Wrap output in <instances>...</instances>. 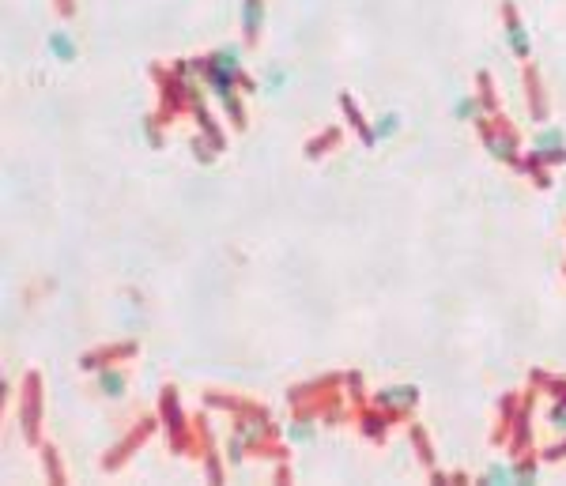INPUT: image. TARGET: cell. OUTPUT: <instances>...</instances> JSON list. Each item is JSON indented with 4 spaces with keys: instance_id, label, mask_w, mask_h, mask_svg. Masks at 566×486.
<instances>
[{
    "instance_id": "5b68a950",
    "label": "cell",
    "mask_w": 566,
    "mask_h": 486,
    "mask_svg": "<svg viewBox=\"0 0 566 486\" xmlns=\"http://www.w3.org/2000/svg\"><path fill=\"white\" fill-rule=\"evenodd\" d=\"M49 53H53V61H76V38L68 35V30H53L49 35Z\"/></svg>"
},
{
    "instance_id": "9c48e42d",
    "label": "cell",
    "mask_w": 566,
    "mask_h": 486,
    "mask_svg": "<svg viewBox=\"0 0 566 486\" xmlns=\"http://www.w3.org/2000/svg\"><path fill=\"white\" fill-rule=\"evenodd\" d=\"M99 389H102L106 396H121V392H125V373L102 370V373H99Z\"/></svg>"
},
{
    "instance_id": "277c9868",
    "label": "cell",
    "mask_w": 566,
    "mask_h": 486,
    "mask_svg": "<svg viewBox=\"0 0 566 486\" xmlns=\"http://www.w3.org/2000/svg\"><path fill=\"white\" fill-rule=\"evenodd\" d=\"M260 23H265V0H242V30H246V38H257Z\"/></svg>"
},
{
    "instance_id": "8fae6325",
    "label": "cell",
    "mask_w": 566,
    "mask_h": 486,
    "mask_svg": "<svg viewBox=\"0 0 566 486\" xmlns=\"http://www.w3.org/2000/svg\"><path fill=\"white\" fill-rule=\"evenodd\" d=\"M287 75H291V72L283 68V64H272V68L265 72V91H279V87L287 83Z\"/></svg>"
},
{
    "instance_id": "ba28073f",
    "label": "cell",
    "mask_w": 566,
    "mask_h": 486,
    "mask_svg": "<svg viewBox=\"0 0 566 486\" xmlns=\"http://www.w3.org/2000/svg\"><path fill=\"white\" fill-rule=\"evenodd\" d=\"M416 389H385L382 396H378V400H382L385 407H408V403H416Z\"/></svg>"
},
{
    "instance_id": "7c38bea8",
    "label": "cell",
    "mask_w": 566,
    "mask_h": 486,
    "mask_svg": "<svg viewBox=\"0 0 566 486\" xmlns=\"http://www.w3.org/2000/svg\"><path fill=\"white\" fill-rule=\"evenodd\" d=\"M291 437H295V441H310V437H313V426H310V423L291 426Z\"/></svg>"
},
{
    "instance_id": "6da1fadb",
    "label": "cell",
    "mask_w": 566,
    "mask_h": 486,
    "mask_svg": "<svg viewBox=\"0 0 566 486\" xmlns=\"http://www.w3.org/2000/svg\"><path fill=\"white\" fill-rule=\"evenodd\" d=\"M204 80H208V87L215 91V98L227 106V114L238 117V102H234V80H238V75H227V72H219V68H212L208 57H204Z\"/></svg>"
},
{
    "instance_id": "30bf717a",
    "label": "cell",
    "mask_w": 566,
    "mask_h": 486,
    "mask_svg": "<svg viewBox=\"0 0 566 486\" xmlns=\"http://www.w3.org/2000/svg\"><path fill=\"white\" fill-rule=\"evenodd\" d=\"M480 114V102H476L472 95H457V102H453V117L457 121H468V117H476Z\"/></svg>"
},
{
    "instance_id": "8992f818",
    "label": "cell",
    "mask_w": 566,
    "mask_h": 486,
    "mask_svg": "<svg viewBox=\"0 0 566 486\" xmlns=\"http://www.w3.org/2000/svg\"><path fill=\"white\" fill-rule=\"evenodd\" d=\"M397 128H400V117H397V114H382V117L374 121V128L366 132V143H378V140L397 136Z\"/></svg>"
},
{
    "instance_id": "3957f363",
    "label": "cell",
    "mask_w": 566,
    "mask_h": 486,
    "mask_svg": "<svg viewBox=\"0 0 566 486\" xmlns=\"http://www.w3.org/2000/svg\"><path fill=\"white\" fill-rule=\"evenodd\" d=\"M208 64L227 72V75H242V49L238 46H219L215 53H208Z\"/></svg>"
},
{
    "instance_id": "7a4b0ae2",
    "label": "cell",
    "mask_w": 566,
    "mask_h": 486,
    "mask_svg": "<svg viewBox=\"0 0 566 486\" xmlns=\"http://www.w3.org/2000/svg\"><path fill=\"white\" fill-rule=\"evenodd\" d=\"M532 147H536V159H548V162L566 159V136H562L559 128H543Z\"/></svg>"
},
{
    "instance_id": "52a82bcc",
    "label": "cell",
    "mask_w": 566,
    "mask_h": 486,
    "mask_svg": "<svg viewBox=\"0 0 566 486\" xmlns=\"http://www.w3.org/2000/svg\"><path fill=\"white\" fill-rule=\"evenodd\" d=\"M506 38H510V49L517 53L521 61L529 57V35H525V27L517 23V19H510V27H506Z\"/></svg>"
}]
</instances>
